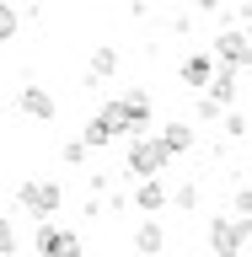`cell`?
Returning <instances> with one entry per match:
<instances>
[{
  "label": "cell",
  "mask_w": 252,
  "mask_h": 257,
  "mask_svg": "<svg viewBox=\"0 0 252 257\" xmlns=\"http://www.w3.org/2000/svg\"><path fill=\"white\" fill-rule=\"evenodd\" d=\"M16 204H22V214H32V220L43 225V220H54V214H59L64 193H59V182H54V177H27V182L16 188Z\"/></svg>",
  "instance_id": "2"
},
{
  "label": "cell",
  "mask_w": 252,
  "mask_h": 257,
  "mask_svg": "<svg viewBox=\"0 0 252 257\" xmlns=\"http://www.w3.org/2000/svg\"><path fill=\"white\" fill-rule=\"evenodd\" d=\"M241 6H247V0H241Z\"/></svg>",
  "instance_id": "23"
},
{
  "label": "cell",
  "mask_w": 252,
  "mask_h": 257,
  "mask_svg": "<svg viewBox=\"0 0 252 257\" xmlns=\"http://www.w3.org/2000/svg\"><path fill=\"white\" fill-rule=\"evenodd\" d=\"M236 80H241V70H225V64H220V75L209 80V96H215L220 107H231V102H236V91H241Z\"/></svg>",
  "instance_id": "14"
},
{
  "label": "cell",
  "mask_w": 252,
  "mask_h": 257,
  "mask_svg": "<svg viewBox=\"0 0 252 257\" xmlns=\"http://www.w3.org/2000/svg\"><path fill=\"white\" fill-rule=\"evenodd\" d=\"M80 140L92 145V150H108V145H124V134H118V128L97 112V118H86V123H80Z\"/></svg>",
  "instance_id": "11"
},
{
  "label": "cell",
  "mask_w": 252,
  "mask_h": 257,
  "mask_svg": "<svg viewBox=\"0 0 252 257\" xmlns=\"http://www.w3.org/2000/svg\"><path fill=\"white\" fill-rule=\"evenodd\" d=\"M16 32H22V11H16L11 0H0V43H11Z\"/></svg>",
  "instance_id": "15"
},
{
  "label": "cell",
  "mask_w": 252,
  "mask_h": 257,
  "mask_svg": "<svg viewBox=\"0 0 252 257\" xmlns=\"http://www.w3.org/2000/svg\"><path fill=\"white\" fill-rule=\"evenodd\" d=\"M32 252L38 257H86V241H80V230H70V225L43 220L32 230Z\"/></svg>",
  "instance_id": "3"
},
{
  "label": "cell",
  "mask_w": 252,
  "mask_h": 257,
  "mask_svg": "<svg viewBox=\"0 0 252 257\" xmlns=\"http://www.w3.org/2000/svg\"><path fill=\"white\" fill-rule=\"evenodd\" d=\"M231 214H236V220H252V188H236V198H231Z\"/></svg>",
  "instance_id": "21"
},
{
  "label": "cell",
  "mask_w": 252,
  "mask_h": 257,
  "mask_svg": "<svg viewBox=\"0 0 252 257\" xmlns=\"http://www.w3.org/2000/svg\"><path fill=\"white\" fill-rule=\"evenodd\" d=\"M134 252H140V257H161V252H166V225H161V220H140Z\"/></svg>",
  "instance_id": "10"
},
{
  "label": "cell",
  "mask_w": 252,
  "mask_h": 257,
  "mask_svg": "<svg viewBox=\"0 0 252 257\" xmlns=\"http://www.w3.org/2000/svg\"><path fill=\"white\" fill-rule=\"evenodd\" d=\"M220 128H225V140H247V118H241V112H225Z\"/></svg>",
  "instance_id": "19"
},
{
  "label": "cell",
  "mask_w": 252,
  "mask_h": 257,
  "mask_svg": "<svg viewBox=\"0 0 252 257\" xmlns=\"http://www.w3.org/2000/svg\"><path fill=\"white\" fill-rule=\"evenodd\" d=\"M59 156H64V166H86V161H92V145L75 134V140H64V145H59Z\"/></svg>",
  "instance_id": "17"
},
{
  "label": "cell",
  "mask_w": 252,
  "mask_h": 257,
  "mask_svg": "<svg viewBox=\"0 0 252 257\" xmlns=\"http://www.w3.org/2000/svg\"><path fill=\"white\" fill-rule=\"evenodd\" d=\"M172 209L193 214V209H199V182H177V188H172Z\"/></svg>",
  "instance_id": "18"
},
{
  "label": "cell",
  "mask_w": 252,
  "mask_h": 257,
  "mask_svg": "<svg viewBox=\"0 0 252 257\" xmlns=\"http://www.w3.org/2000/svg\"><path fill=\"white\" fill-rule=\"evenodd\" d=\"M16 107L27 112V118H38V123H48V118L59 112V107H54V96H48L43 86H22V91H16Z\"/></svg>",
  "instance_id": "8"
},
{
  "label": "cell",
  "mask_w": 252,
  "mask_h": 257,
  "mask_svg": "<svg viewBox=\"0 0 252 257\" xmlns=\"http://www.w3.org/2000/svg\"><path fill=\"white\" fill-rule=\"evenodd\" d=\"M220 75V59L209 54V48H199V54H188V59L177 64V80L188 86V91H209V80Z\"/></svg>",
  "instance_id": "6"
},
{
  "label": "cell",
  "mask_w": 252,
  "mask_h": 257,
  "mask_svg": "<svg viewBox=\"0 0 252 257\" xmlns=\"http://www.w3.org/2000/svg\"><path fill=\"white\" fill-rule=\"evenodd\" d=\"M0 257H16V225L0 214Z\"/></svg>",
  "instance_id": "20"
},
{
  "label": "cell",
  "mask_w": 252,
  "mask_h": 257,
  "mask_svg": "<svg viewBox=\"0 0 252 257\" xmlns=\"http://www.w3.org/2000/svg\"><path fill=\"white\" fill-rule=\"evenodd\" d=\"M209 54L225 64V70H252V38L241 27H225L215 32V43H209Z\"/></svg>",
  "instance_id": "5"
},
{
  "label": "cell",
  "mask_w": 252,
  "mask_h": 257,
  "mask_svg": "<svg viewBox=\"0 0 252 257\" xmlns=\"http://www.w3.org/2000/svg\"><path fill=\"white\" fill-rule=\"evenodd\" d=\"M118 102H124V128H129V140H145V128H150V96H145L140 86H129Z\"/></svg>",
  "instance_id": "7"
},
{
  "label": "cell",
  "mask_w": 252,
  "mask_h": 257,
  "mask_svg": "<svg viewBox=\"0 0 252 257\" xmlns=\"http://www.w3.org/2000/svg\"><path fill=\"white\" fill-rule=\"evenodd\" d=\"M113 70H118V48H113V43H97V48H92V64H86V80H80V86H102Z\"/></svg>",
  "instance_id": "9"
},
{
  "label": "cell",
  "mask_w": 252,
  "mask_h": 257,
  "mask_svg": "<svg viewBox=\"0 0 252 257\" xmlns=\"http://www.w3.org/2000/svg\"><path fill=\"white\" fill-rule=\"evenodd\" d=\"M134 204H140L145 214H156V209L172 204V193H166V182H161V177H150V182H140V188H134Z\"/></svg>",
  "instance_id": "12"
},
{
  "label": "cell",
  "mask_w": 252,
  "mask_h": 257,
  "mask_svg": "<svg viewBox=\"0 0 252 257\" xmlns=\"http://www.w3.org/2000/svg\"><path fill=\"white\" fill-rule=\"evenodd\" d=\"M193 118H199V123H220V118H225V107H220L209 91H199V102H193Z\"/></svg>",
  "instance_id": "16"
},
{
  "label": "cell",
  "mask_w": 252,
  "mask_h": 257,
  "mask_svg": "<svg viewBox=\"0 0 252 257\" xmlns=\"http://www.w3.org/2000/svg\"><path fill=\"white\" fill-rule=\"evenodd\" d=\"M166 166H172V156H166V145L150 140V134L124 145V177L129 182H150V177H161Z\"/></svg>",
  "instance_id": "1"
},
{
  "label": "cell",
  "mask_w": 252,
  "mask_h": 257,
  "mask_svg": "<svg viewBox=\"0 0 252 257\" xmlns=\"http://www.w3.org/2000/svg\"><path fill=\"white\" fill-rule=\"evenodd\" d=\"M188 6H193V11H199V16H215V11H220V6H225V0H188Z\"/></svg>",
  "instance_id": "22"
},
{
  "label": "cell",
  "mask_w": 252,
  "mask_h": 257,
  "mask_svg": "<svg viewBox=\"0 0 252 257\" xmlns=\"http://www.w3.org/2000/svg\"><path fill=\"white\" fill-rule=\"evenodd\" d=\"M247 241H252V220H236V214H209V246H215V257H241Z\"/></svg>",
  "instance_id": "4"
},
{
  "label": "cell",
  "mask_w": 252,
  "mask_h": 257,
  "mask_svg": "<svg viewBox=\"0 0 252 257\" xmlns=\"http://www.w3.org/2000/svg\"><path fill=\"white\" fill-rule=\"evenodd\" d=\"M156 140L161 145H166V156H183V150H193V123H166V128H161V134H156Z\"/></svg>",
  "instance_id": "13"
}]
</instances>
